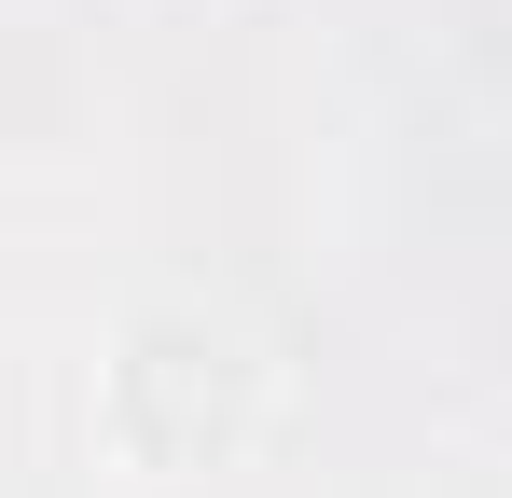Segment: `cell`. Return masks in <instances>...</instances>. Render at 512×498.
I'll return each instance as SVG.
<instances>
[{"label": "cell", "mask_w": 512, "mask_h": 498, "mask_svg": "<svg viewBox=\"0 0 512 498\" xmlns=\"http://www.w3.org/2000/svg\"><path fill=\"white\" fill-rule=\"evenodd\" d=\"M277 429V360L222 305H139L97 346V457L125 485H208Z\"/></svg>", "instance_id": "cell-1"}]
</instances>
